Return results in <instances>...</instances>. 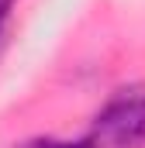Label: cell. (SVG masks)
<instances>
[{"instance_id": "obj_2", "label": "cell", "mask_w": 145, "mask_h": 148, "mask_svg": "<svg viewBox=\"0 0 145 148\" xmlns=\"http://www.w3.org/2000/svg\"><path fill=\"white\" fill-rule=\"evenodd\" d=\"M10 148H97L90 141V134H79V138H52V134H38V138H24Z\"/></svg>"}, {"instance_id": "obj_3", "label": "cell", "mask_w": 145, "mask_h": 148, "mask_svg": "<svg viewBox=\"0 0 145 148\" xmlns=\"http://www.w3.org/2000/svg\"><path fill=\"white\" fill-rule=\"evenodd\" d=\"M14 10H17V0H0V41L7 35L10 21H14Z\"/></svg>"}, {"instance_id": "obj_1", "label": "cell", "mask_w": 145, "mask_h": 148, "mask_svg": "<svg viewBox=\"0 0 145 148\" xmlns=\"http://www.w3.org/2000/svg\"><path fill=\"white\" fill-rule=\"evenodd\" d=\"M97 148H145V83H124L100 103L90 121Z\"/></svg>"}]
</instances>
